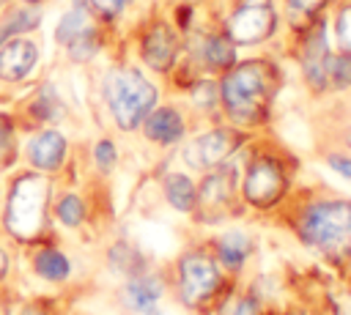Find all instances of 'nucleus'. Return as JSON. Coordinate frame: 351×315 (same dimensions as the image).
I'll return each mask as SVG.
<instances>
[{"label":"nucleus","instance_id":"4c0bfd02","mask_svg":"<svg viewBox=\"0 0 351 315\" xmlns=\"http://www.w3.org/2000/svg\"><path fill=\"white\" fill-rule=\"evenodd\" d=\"M25 3H36V0H25Z\"/></svg>","mask_w":351,"mask_h":315},{"label":"nucleus","instance_id":"c9c22d12","mask_svg":"<svg viewBox=\"0 0 351 315\" xmlns=\"http://www.w3.org/2000/svg\"><path fill=\"white\" fill-rule=\"evenodd\" d=\"M8 274H11V255L0 247V285L8 279Z\"/></svg>","mask_w":351,"mask_h":315},{"label":"nucleus","instance_id":"58836bf2","mask_svg":"<svg viewBox=\"0 0 351 315\" xmlns=\"http://www.w3.org/2000/svg\"><path fill=\"white\" fill-rule=\"evenodd\" d=\"M0 3H3V0H0Z\"/></svg>","mask_w":351,"mask_h":315},{"label":"nucleus","instance_id":"c85d7f7f","mask_svg":"<svg viewBox=\"0 0 351 315\" xmlns=\"http://www.w3.org/2000/svg\"><path fill=\"white\" fill-rule=\"evenodd\" d=\"M93 162H96V167L104 170V173L115 167V162H118V151H115L112 140H107V137L96 140V145H93Z\"/></svg>","mask_w":351,"mask_h":315},{"label":"nucleus","instance_id":"20e7f679","mask_svg":"<svg viewBox=\"0 0 351 315\" xmlns=\"http://www.w3.org/2000/svg\"><path fill=\"white\" fill-rule=\"evenodd\" d=\"M101 93H104V104L121 131L140 129V123L156 107V99H159L156 85L148 77H143L137 68H129V66L110 68L104 77Z\"/></svg>","mask_w":351,"mask_h":315},{"label":"nucleus","instance_id":"7ed1b4c3","mask_svg":"<svg viewBox=\"0 0 351 315\" xmlns=\"http://www.w3.org/2000/svg\"><path fill=\"white\" fill-rule=\"evenodd\" d=\"M225 274L228 271L219 266L208 247L184 249L173 266V288L178 304L197 315L219 312V307L230 299V282Z\"/></svg>","mask_w":351,"mask_h":315},{"label":"nucleus","instance_id":"e433bc0d","mask_svg":"<svg viewBox=\"0 0 351 315\" xmlns=\"http://www.w3.org/2000/svg\"><path fill=\"white\" fill-rule=\"evenodd\" d=\"M346 145H348V148H351V129H348V131H346Z\"/></svg>","mask_w":351,"mask_h":315},{"label":"nucleus","instance_id":"cd10ccee","mask_svg":"<svg viewBox=\"0 0 351 315\" xmlns=\"http://www.w3.org/2000/svg\"><path fill=\"white\" fill-rule=\"evenodd\" d=\"M189 93H192V101H195L197 107H208V110H211V107L219 101V85H214L211 79H197V82H192Z\"/></svg>","mask_w":351,"mask_h":315},{"label":"nucleus","instance_id":"a211bd4d","mask_svg":"<svg viewBox=\"0 0 351 315\" xmlns=\"http://www.w3.org/2000/svg\"><path fill=\"white\" fill-rule=\"evenodd\" d=\"M104 260H107V268L115 277H121V279H129V277L143 274L148 268V260L140 252V247L132 244V241H126V238L112 241L110 249H107V255H104Z\"/></svg>","mask_w":351,"mask_h":315},{"label":"nucleus","instance_id":"aec40b11","mask_svg":"<svg viewBox=\"0 0 351 315\" xmlns=\"http://www.w3.org/2000/svg\"><path fill=\"white\" fill-rule=\"evenodd\" d=\"M93 16H96V14L90 11V5L74 3V8L60 16V22H58V27H55V41H58L60 47H69L74 38H80V36L96 30Z\"/></svg>","mask_w":351,"mask_h":315},{"label":"nucleus","instance_id":"bb28decb","mask_svg":"<svg viewBox=\"0 0 351 315\" xmlns=\"http://www.w3.org/2000/svg\"><path fill=\"white\" fill-rule=\"evenodd\" d=\"M225 307L230 310V315H263V301L255 290H244L241 296H236L233 307H230V299H228Z\"/></svg>","mask_w":351,"mask_h":315},{"label":"nucleus","instance_id":"f3484780","mask_svg":"<svg viewBox=\"0 0 351 315\" xmlns=\"http://www.w3.org/2000/svg\"><path fill=\"white\" fill-rule=\"evenodd\" d=\"M140 126H143L145 140H151L156 145H173L186 131V123L176 107H154Z\"/></svg>","mask_w":351,"mask_h":315},{"label":"nucleus","instance_id":"39448f33","mask_svg":"<svg viewBox=\"0 0 351 315\" xmlns=\"http://www.w3.org/2000/svg\"><path fill=\"white\" fill-rule=\"evenodd\" d=\"M296 236L302 244L335 255L351 244V200H315L296 219Z\"/></svg>","mask_w":351,"mask_h":315},{"label":"nucleus","instance_id":"f8f14e48","mask_svg":"<svg viewBox=\"0 0 351 315\" xmlns=\"http://www.w3.org/2000/svg\"><path fill=\"white\" fill-rule=\"evenodd\" d=\"M326 60H329V44H326V30L324 25H313L307 38L302 41V74L304 82L321 93L326 88Z\"/></svg>","mask_w":351,"mask_h":315},{"label":"nucleus","instance_id":"ddd939ff","mask_svg":"<svg viewBox=\"0 0 351 315\" xmlns=\"http://www.w3.org/2000/svg\"><path fill=\"white\" fill-rule=\"evenodd\" d=\"M36 66H38L36 41L14 36L0 47V79L3 82H22Z\"/></svg>","mask_w":351,"mask_h":315},{"label":"nucleus","instance_id":"4468645a","mask_svg":"<svg viewBox=\"0 0 351 315\" xmlns=\"http://www.w3.org/2000/svg\"><path fill=\"white\" fill-rule=\"evenodd\" d=\"M25 153H27V162L33 164V170L55 173V170H60V164L69 153V142L58 129H44L27 140Z\"/></svg>","mask_w":351,"mask_h":315},{"label":"nucleus","instance_id":"5701e85b","mask_svg":"<svg viewBox=\"0 0 351 315\" xmlns=\"http://www.w3.org/2000/svg\"><path fill=\"white\" fill-rule=\"evenodd\" d=\"M30 115L38 121H60L66 115V107L52 85H41L36 99L30 101Z\"/></svg>","mask_w":351,"mask_h":315},{"label":"nucleus","instance_id":"7c9ffc66","mask_svg":"<svg viewBox=\"0 0 351 315\" xmlns=\"http://www.w3.org/2000/svg\"><path fill=\"white\" fill-rule=\"evenodd\" d=\"M324 5L326 0H288V14L293 22H304V19H313Z\"/></svg>","mask_w":351,"mask_h":315},{"label":"nucleus","instance_id":"4be33fe9","mask_svg":"<svg viewBox=\"0 0 351 315\" xmlns=\"http://www.w3.org/2000/svg\"><path fill=\"white\" fill-rule=\"evenodd\" d=\"M52 214H55V219H58L63 227H71V230H77V227H82V225L88 222V205H85V200H82L77 192L60 194Z\"/></svg>","mask_w":351,"mask_h":315},{"label":"nucleus","instance_id":"473e14b6","mask_svg":"<svg viewBox=\"0 0 351 315\" xmlns=\"http://www.w3.org/2000/svg\"><path fill=\"white\" fill-rule=\"evenodd\" d=\"M16 315H55V304L49 299H30L19 307Z\"/></svg>","mask_w":351,"mask_h":315},{"label":"nucleus","instance_id":"2f4dec72","mask_svg":"<svg viewBox=\"0 0 351 315\" xmlns=\"http://www.w3.org/2000/svg\"><path fill=\"white\" fill-rule=\"evenodd\" d=\"M88 5H90V11H93L96 16H101V19H115V16L129 5V0H88Z\"/></svg>","mask_w":351,"mask_h":315},{"label":"nucleus","instance_id":"2eb2a0df","mask_svg":"<svg viewBox=\"0 0 351 315\" xmlns=\"http://www.w3.org/2000/svg\"><path fill=\"white\" fill-rule=\"evenodd\" d=\"M208 249L214 252V257L219 260V266L228 274H239L247 266V260L252 257V252H255V238L250 233H244V230H228L219 238H214L208 244Z\"/></svg>","mask_w":351,"mask_h":315},{"label":"nucleus","instance_id":"c756f323","mask_svg":"<svg viewBox=\"0 0 351 315\" xmlns=\"http://www.w3.org/2000/svg\"><path fill=\"white\" fill-rule=\"evenodd\" d=\"M335 36H337L340 52L351 55V5L340 8V14H337V19H335Z\"/></svg>","mask_w":351,"mask_h":315},{"label":"nucleus","instance_id":"1a4fd4ad","mask_svg":"<svg viewBox=\"0 0 351 315\" xmlns=\"http://www.w3.org/2000/svg\"><path fill=\"white\" fill-rule=\"evenodd\" d=\"M274 30H277V14L266 0H252L239 5L225 22V36L233 44H244V47L271 38Z\"/></svg>","mask_w":351,"mask_h":315},{"label":"nucleus","instance_id":"6ab92c4d","mask_svg":"<svg viewBox=\"0 0 351 315\" xmlns=\"http://www.w3.org/2000/svg\"><path fill=\"white\" fill-rule=\"evenodd\" d=\"M197 58L203 63L206 71H228L233 63H236V44L222 33H211V36H203L200 38V47H197Z\"/></svg>","mask_w":351,"mask_h":315},{"label":"nucleus","instance_id":"f704fd0d","mask_svg":"<svg viewBox=\"0 0 351 315\" xmlns=\"http://www.w3.org/2000/svg\"><path fill=\"white\" fill-rule=\"evenodd\" d=\"M326 164L335 170V173H340L343 178H348L351 181V156H340V153H329L326 156Z\"/></svg>","mask_w":351,"mask_h":315},{"label":"nucleus","instance_id":"6e6552de","mask_svg":"<svg viewBox=\"0 0 351 315\" xmlns=\"http://www.w3.org/2000/svg\"><path fill=\"white\" fill-rule=\"evenodd\" d=\"M241 142H244V134L236 126H217V129H208V131L197 134L195 140H189L184 145L181 156L192 170H211V167L228 162L239 151Z\"/></svg>","mask_w":351,"mask_h":315},{"label":"nucleus","instance_id":"412c9836","mask_svg":"<svg viewBox=\"0 0 351 315\" xmlns=\"http://www.w3.org/2000/svg\"><path fill=\"white\" fill-rule=\"evenodd\" d=\"M162 192H165V200L170 203V208H176L178 214H192L195 197H197V184L186 173H167L162 178Z\"/></svg>","mask_w":351,"mask_h":315},{"label":"nucleus","instance_id":"393cba45","mask_svg":"<svg viewBox=\"0 0 351 315\" xmlns=\"http://www.w3.org/2000/svg\"><path fill=\"white\" fill-rule=\"evenodd\" d=\"M326 85L343 90L351 85V55L346 52H337L332 55L329 52V60H326Z\"/></svg>","mask_w":351,"mask_h":315},{"label":"nucleus","instance_id":"0eeeda50","mask_svg":"<svg viewBox=\"0 0 351 315\" xmlns=\"http://www.w3.org/2000/svg\"><path fill=\"white\" fill-rule=\"evenodd\" d=\"M288 192V173L282 162L271 153H258L250 159L241 178V197L255 211H271L282 203Z\"/></svg>","mask_w":351,"mask_h":315},{"label":"nucleus","instance_id":"9d476101","mask_svg":"<svg viewBox=\"0 0 351 315\" xmlns=\"http://www.w3.org/2000/svg\"><path fill=\"white\" fill-rule=\"evenodd\" d=\"M167 293V279L159 271L145 268L118 285V304L132 315H162V299Z\"/></svg>","mask_w":351,"mask_h":315},{"label":"nucleus","instance_id":"b1692460","mask_svg":"<svg viewBox=\"0 0 351 315\" xmlns=\"http://www.w3.org/2000/svg\"><path fill=\"white\" fill-rule=\"evenodd\" d=\"M38 22H41V11H38V8H19V11H14V14L0 25V47H3L11 36H19V33H25V30H33Z\"/></svg>","mask_w":351,"mask_h":315},{"label":"nucleus","instance_id":"423d86ee","mask_svg":"<svg viewBox=\"0 0 351 315\" xmlns=\"http://www.w3.org/2000/svg\"><path fill=\"white\" fill-rule=\"evenodd\" d=\"M236 181H239L236 167L225 164V162L211 167L203 175V181L197 184V197H195V208H192V216L197 225H219L239 214Z\"/></svg>","mask_w":351,"mask_h":315},{"label":"nucleus","instance_id":"9b49d317","mask_svg":"<svg viewBox=\"0 0 351 315\" xmlns=\"http://www.w3.org/2000/svg\"><path fill=\"white\" fill-rule=\"evenodd\" d=\"M140 58L154 71H170L178 58V36L170 25L154 22L140 38Z\"/></svg>","mask_w":351,"mask_h":315},{"label":"nucleus","instance_id":"a878e982","mask_svg":"<svg viewBox=\"0 0 351 315\" xmlns=\"http://www.w3.org/2000/svg\"><path fill=\"white\" fill-rule=\"evenodd\" d=\"M66 52H69V58H71L74 63H88V60L99 52V30H90V33L74 38V41L66 47Z\"/></svg>","mask_w":351,"mask_h":315},{"label":"nucleus","instance_id":"f03ea898","mask_svg":"<svg viewBox=\"0 0 351 315\" xmlns=\"http://www.w3.org/2000/svg\"><path fill=\"white\" fill-rule=\"evenodd\" d=\"M49 203H52V181L47 178V173L38 170L19 173L11 181L3 203V230L22 247L47 241Z\"/></svg>","mask_w":351,"mask_h":315},{"label":"nucleus","instance_id":"72a5a7b5","mask_svg":"<svg viewBox=\"0 0 351 315\" xmlns=\"http://www.w3.org/2000/svg\"><path fill=\"white\" fill-rule=\"evenodd\" d=\"M11 142H14V123L5 115H0V156L11 151Z\"/></svg>","mask_w":351,"mask_h":315},{"label":"nucleus","instance_id":"f257e3e1","mask_svg":"<svg viewBox=\"0 0 351 315\" xmlns=\"http://www.w3.org/2000/svg\"><path fill=\"white\" fill-rule=\"evenodd\" d=\"M280 71L274 63L255 58L233 63L219 79V104L236 126H258L269 118Z\"/></svg>","mask_w":351,"mask_h":315},{"label":"nucleus","instance_id":"dca6fc26","mask_svg":"<svg viewBox=\"0 0 351 315\" xmlns=\"http://www.w3.org/2000/svg\"><path fill=\"white\" fill-rule=\"evenodd\" d=\"M27 263H30V271H33L38 279L49 282V285H63V282H69V277H71V260H69V255H66L63 249L52 247L49 241L33 244Z\"/></svg>","mask_w":351,"mask_h":315}]
</instances>
